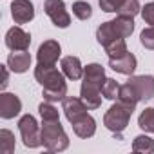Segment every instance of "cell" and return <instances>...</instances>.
Segmentation results:
<instances>
[{"label":"cell","mask_w":154,"mask_h":154,"mask_svg":"<svg viewBox=\"0 0 154 154\" xmlns=\"http://www.w3.org/2000/svg\"><path fill=\"white\" fill-rule=\"evenodd\" d=\"M62 111L65 114V118L69 120V123L76 122V120H80L82 116L87 114L89 107L84 103L82 98H76V96H65L63 102H62Z\"/></svg>","instance_id":"obj_7"},{"label":"cell","mask_w":154,"mask_h":154,"mask_svg":"<svg viewBox=\"0 0 154 154\" xmlns=\"http://www.w3.org/2000/svg\"><path fill=\"white\" fill-rule=\"evenodd\" d=\"M138 127L143 129L145 132H154V109L147 107L141 111V114L138 116Z\"/></svg>","instance_id":"obj_24"},{"label":"cell","mask_w":154,"mask_h":154,"mask_svg":"<svg viewBox=\"0 0 154 154\" xmlns=\"http://www.w3.org/2000/svg\"><path fill=\"white\" fill-rule=\"evenodd\" d=\"M11 17L15 20V24H27L35 18V6L29 0H13Z\"/></svg>","instance_id":"obj_11"},{"label":"cell","mask_w":154,"mask_h":154,"mask_svg":"<svg viewBox=\"0 0 154 154\" xmlns=\"http://www.w3.org/2000/svg\"><path fill=\"white\" fill-rule=\"evenodd\" d=\"M8 67L9 65H2V91L8 87V84H9V72H8Z\"/></svg>","instance_id":"obj_33"},{"label":"cell","mask_w":154,"mask_h":154,"mask_svg":"<svg viewBox=\"0 0 154 154\" xmlns=\"http://www.w3.org/2000/svg\"><path fill=\"white\" fill-rule=\"evenodd\" d=\"M62 72L69 80H80L84 76V67L80 63L78 56H63L62 58Z\"/></svg>","instance_id":"obj_14"},{"label":"cell","mask_w":154,"mask_h":154,"mask_svg":"<svg viewBox=\"0 0 154 154\" xmlns=\"http://www.w3.org/2000/svg\"><path fill=\"white\" fill-rule=\"evenodd\" d=\"M140 42H141V45H143L145 49H152V51H154V27H152V26H149V27H145V29L141 31Z\"/></svg>","instance_id":"obj_30"},{"label":"cell","mask_w":154,"mask_h":154,"mask_svg":"<svg viewBox=\"0 0 154 154\" xmlns=\"http://www.w3.org/2000/svg\"><path fill=\"white\" fill-rule=\"evenodd\" d=\"M136 65H138V60H136V56L132 54V53H125L123 56H120V58H109V67L112 69V71H116V72H120V74H129V76H132V72L136 71Z\"/></svg>","instance_id":"obj_13"},{"label":"cell","mask_w":154,"mask_h":154,"mask_svg":"<svg viewBox=\"0 0 154 154\" xmlns=\"http://www.w3.org/2000/svg\"><path fill=\"white\" fill-rule=\"evenodd\" d=\"M84 80L102 87L105 82V69L100 63H89L87 67H84Z\"/></svg>","instance_id":"obj_18"},{"label":"cell","mask_w":154,"mask_h":154,"mask_svg":"<svg viewBox=\"0 0 154 154\" xmlns=\"http://www.w3.org/2000/svg\"><path fill=\"white\" fill-rule=\"evenodd\" d=\"M63 72H60L54 65H44V63H38L35 67V78L36 82L42 85V89L45 87H60V85H65V78H63Z\"/></svg>","instance_id":"obj_4"},{"label":"cell","mask_w":154,"mask_h":154,"mask_svg":"<svg viewBox=\"0 0 154 154\" xmlns=\"http://www.w3.org/2000/svg\"><path fill=\"white\" fill-rule=\"evenodd\" d=\"M22 111V102L13 93H2L0 94V116L4 120H11L18 116Z\"/></svg>","instance_id":"obj_10"},{"label":"cell","mask_w":154,"mask_h":154,"mask_svg":"<svg viewBox=\"0 0 154 154\" xmlns=\"http://www.w3.org/2000/svg\"><path fill=\"white\" fill-rule=\"evenodd\" d=\"M138 13H141V6L138 0H125L122 4V8L118 9V15L120 17H136Z\"/></svg>","instance_id":"obj_29"},{"label":"cell","mask_w":154,"mask_h":154,"mask_svg":"<svg viewBox=\"0 0 154 154\" xmlns=\"http://www.w3.org/2000/svg\"><path fill=\"white\" fill-rule=\"evenodd\" d=\"M118 102L123 103V105H127V107H131V109H136V103H138L140 100H138V94L134 93V89H132L129 84H125V85L120 87Z\"/></svg>","instance_id":"obj_20"},{"label":"cell","mask_w":154,"mask_h":154,"mask_svg":"<svg viewBox=\"0 0 154 154\" xmlns=\"http://www.w3.org/2000/svg\"><path fill=\"white\" fill-rule=\"evenodd\" d=\"M38 112L42 116V122H54V120H60V114H58V109L51 103V102H44L38 105Z\"/></svg>","instance_id":"obj_27"},{"label":"cell","mask_w":154,"mask_h":154,"mask_svg":"<svg viewBox=\"0 0 154 154\" xmlns=\"http://www.w3.org/2000/svg\"><path fill=\"white\" fill-rule=\"evenodd\" d=\"M15 150V134L8 129L0 131V152L11 154Z\"/></svg>","instance_id":"obj_25"},{"label":"cell","mask_w":154,"mask_h":154,"mask_svg":"<svg viewBox=\"0 0 154 154\" xmlns=\"http://www.w3.org/2000/svg\"><path fill=\"white\" fill-rule=\"evenodd\" d=\"M127 84L134 89V93L138 94V100L145 102L154 98V78L150 74H141V76H131L127 80Z\"/></svg>","instance_id":"obj_6"},{"label":"cell","mask_w":154,"mask_h":154,"mask_svg":"<svg viewBox=\"0 0 154 154\" xmlns=\"http://www.w3.org/2000/svg\"><path fill=\"white\" fill-rule=\"evenodd\" d=\"M18 131L22 136V141L27 149H36L42 143V127L38 125V122L35 120V116L31 114H24L18 120Z\"/></svg>","instance_id":"obj_3"},{"label":"cell","mask_w":154,"mask_h":154,"mask_svg":"<svg viewBox=\"0 0 154 154\" xmlns=\"http://www.w3.org/2000/svg\"><path fill=\"white\" fill-rule=\"evenodd\" d=\"M123 2L125 0H98L102 11H105V13H118V9L122 8Z\"/></svg>","instance_id":"obj_31"},{"label":"cell","mask_w":154,"mask_h":154,"mask_svg":"<svg viewBox=\"0 0 154 154\" xmlns=\"http://www.w3.org/2000/svg\"><path fill=\"white\" fill-rule=\"evenodd\" d=\"M120 87H122V85H120L116 80L105 78V82H103V85H102V94H103V98H107V100H118Z\"/></svg>","instance_id":"obj_26"},{"label":"cell","mask_w":154,"mask_h":154,"mask_svg":"<svg viewBox=\"0 0 154 154\" xmlns=\"http://www.w3.org/2000/svg\"><path fill=\"white\" fill-rule=\"evenodd\" d=\"M118 36L114 35V29H112V24H111V20L109 22H103L98 29H96V40H98V44H102V45H105V44H109L111 40H116Z\"/></svg>","instance_id":"obj_23"},{"label":"cell","mask_w":154,"mask_h":154,"mask_svg":"<svg viewBox=\"0 0 154 154\" xmlns=\"http://www.w3.org/2000/svg\"><path fill=\"white\" fill-rule=\"evenodd\" d=\"M141 18H143L145 24L154 27V2H149L141 8Z\"/></svg>","instance_id":"obj_32"},{"label":"cell","mask_w":154,"mask_h":154,"mask_svg":"<svg viewBox=\"0 0 154 154\" xmlns=\"http://www.w3.org/2000/svg\"><path fill=\"white\" fill-rule=\"evenodd\" d=\"M42 96L45 102H63V98L67 96V84L65 85H60V87H45L42 91Z\"/></svg>","instance_id":"obj_22"},{"label":"cell","mask_w":154,"mask_h":154,"mask_svg":"<svg viewBox=\"0 0 154 154\" xmlns=\"http://www.w3.org/2000/svg\"><path fill=\"white\" fill-rule=\"evenodd\" d=\"M132 150L134 152H141V154H152L154 152V140L145 136V134H140L132 141Z\"/></svg>","instance_id":"obj_21"},{"label":"cell","mask_w":154,"mask_h":154,"mask_svg":"<svg viewBox=\"0 0 154 154\" xmlns=\"http://www.w3.org/2000/svg\"><path fill=\"white\" fill-rule=\"evenodd\" d=\"M42 143L51 152H62L69 147V136L65 134L60 120L42 122Z\"/></svg>","instance_id":"obj_1"},{"label":"cell","mask_w":154,"mask_h":154,"mask_svg":"<svg viewBox=\"0 0 154 154\" xmlns=\"http://www.w3.org/2000/svg\"><path fill=\"white\" fill-rule=\"evenodd\" d=\"M111 24H112L114 35L118 38H127L134 31V20H132V17H120L118 15V18L111 20Z\"/></svg>","instance_id":"obj_17"},{"label":"cell","mask_w":154,"mask_h":154,"mask_svg":"<svg viewBox=\"0 0 154 154\" xmlns=\"http://www.w3.org/2000/svg\"><path fill=\"white\" fill-rule=\"evenodd\" d=\"M103 49L109 58H120L127 53V42H125V38H116V40H111L109 44H105Z\"/></svg>","instance_id":"obj_19"},{"label":"cell","mask_w":154,"mask_h":154,"mask_svg":"<svg viewBox=\"0 0 154 154\" xmlns=\"http://www.w3.org/2000/svg\"><path fill=\"white\" fill-rule=\"evenodd\" d=\"M60 53H62V47L56 40H45L36 51V60L38 63H44V65H54L60 58Z\"/></svg>","instance_id":"obj_9"},{"label":"cell","mask_w":154,"mask_h":154,"mask_svg":"<svg viewBox=\"0 0 154 154\" xmlns=\"http://www.w3.org/2000/svg\"><path fill=\"white\" fill-rule=\"evenodd\" d=\"M6 45L11 51H27L31 45V35L22 27L15 26L6 33Z\"/></svg>","instance_id":"obj_8"},{"label":"cell","mask_w":154,"mask_h":154,"mask_svg":"<svg viewBox=\"0 0 154 154\" xmlns=\"http://www.w3.org/2000/svg\"><path fill=\"white\" fill-rule=\"evenodd\" d=\"M44 11L56 27L65 29V27L71 26V15L65 9L63 0H45L44 2Z\"/></svg>","instance_id":"obj_5"},{"label":"cell","mask_w":154,"mask_h":154,"mask_svg":"<svg viewBox=\"0 0 154 154\" xmlns=\"http://www.w3.org/2000/svg\"><path fill=\"white\" fill-rule=\"evenodd\" d=\"M71 125H72V131H74V134L78 138H91L96 132V120L89 112L85 116H82L80 120L72 122Z\"/></svg>","instance_id":"obj_15"},{"label":"cell","mask_w":154,"mask_h":154,"mask_svg":"<svg viewBox=\"0 0 154 154\" xmlns=\"http://www.w3.org/2000/svg\"><path fill=\"white\" fill-rule=\"evenodd\" d=\"M72 15L78 20H89L93 17V8L84 0H78V2L72 4Z\"/></svg>","instance_id":"obj_28"},{"label":"cell","mask_w":154,"mask_h":154,"mask_svg":"<svg viewBox=\"0 0 154 154\" xmlns=\"http://www.w3.org/2000/svg\"><path fill=\"white\" fill-rule=\"evenodd\" d=\"M132 112H134V109H131V107H127V105L116 102V103L111 105L109 111L103 114V125H105L109 131H112L114 134H120V132H123V131L127 129Z\"/></svg>","instance_id":"obj_2"},{"label":"cell","mask_w":154,"mask_h":154,"mask_svg":"<svg viewBox=\"0 0 154 154\" xmlns=\"http://www.w3.org/2000/svg\"><path fill=\"white\" fill-rule=\"evenodd\" d=\"M102 87L100 85H94V84H89V82H82V87H80V98L84 100V103L89 107V111L93 109H98L102 105Z\"/></svg>","instance_id":"obj_12"},{"label":"cell","mask_w":154,"mask_h":154,"mask_svg":"<svg viewBox=\"0 0 154 154\" xmlns=\"http://www.w3.org/2000/svg\"><path fill=\"white\" fill-rule=\"evenodd\" d=\"M8 65L13 72L22 74L31 67V54L27 51H13L8 56Z\"/></svg>","instance_id":"obj_16"}]
</instances>
